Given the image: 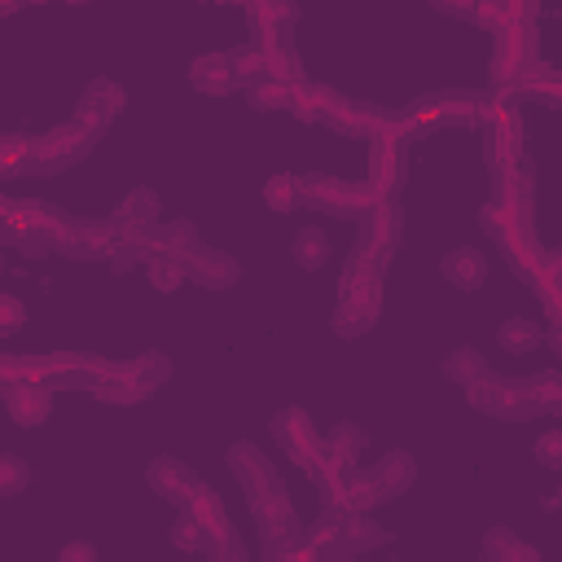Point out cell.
<instances>
[{
	"label": "cell",
	"mask_w": 562,
	"mask_h": 562,
	"mask_svg": "<svg viewBox=\"0 0 562 562\" xmlns=\"http://www.w3.org/2000/svg\"><path fill=\"white\" fill-rule=\"evenodd\" d=\"M492 202L505 206L514 220L531 224V162H509V167H496L492 171Z\"/></svg>",
	"instance_id": "17"
},
{
	"label": "cell",
	"mask_w": 562,
	"mask_h": 562,
	"mask_svg": "<svg viewBox=\"0 0 562 562\" xmlns=\"http://www.w3.org/2000/svg\"><path fill=\"white\" fill-rule=\"evenodd\" d=\"M127 105V92L114 83V79H92L75 105V123L88 132V136H101Z\"/></svg>",
	"instance_id": "13"
},
{
	"label": "cell",
	"mask_w": 562,
	"mask_h": 562,
	"mask_svg": "<svg viewBox=\"0 0 562 562\" xmlns=\"http://www.w3.org/2000/svg\"><path fill=\"white\" fill-rule=\"evenodd\" d=\"M369 474L378 479L382 496H386V501H395L400 492H408V487H413L417 465H413V457H408V452H386V457H382V461H378Z\"/></svg>",
	"instance_id": "28"
},
{
	"label": "cell",
	"mask_w": 562,
	"mask_h": 562,
	"mask_svg": "<svg viewBox=\"0 0 562 562\" xmlns=\"http://www.w3.org/2000/svg\"><path fill=\"white\" fill-rule=\"evenodd\" d=\"M527 132H522V119H518V101H501L496 97V110L492 119L483 123V158L487 167H509V162H522V145Z\"/></svg>",
	"instance_id": "10"
},
{
	"label": "cell",
	"mask_w": 562,
	"mask_h": 562,
	"mask_svg": "<svg viewBox=\"0 0 562 562\" xmlns=\"http://www.w3.org/2000/svg\"><path fill=\"white\" fill-rule=\"evenodd\" d=\"M496 246H501V259H505L522 281L536 277V268H540V259H544V246L536 241V224H509V228L496 237Z\"/></svg>",
	"instance_id": "18"
},
{
	"label": "cell",
	"mask_w": 562,
	"mask_h": 562,
	"mask_svg": "<svg viewBox=\"0 0 562 562\" xmlns=\"http://www.w3.org/2000/svg\"><path fill=\"white\" fill-rule=\"evenodd\" d=\"M465 400H470V408H479V413H487V417H501V422H527V417H540V404H536L527 378H501V373H487L483 382L465 386Z\"/></svg>",
	"instance_id": "5"
},
{
	"label": "cell",
	"mask_w": 562,
	"mask_h": 562,
	"mask_svg": "<svg viewBox=\"0 0 562 562\" xmlns=\"http://www.w3.org/2000/svg\"><path fill=\"white\" fill-rule=\"evenodd\" d=\"M0 312H4V321H0V334H4V338H9V334H18V329H22V316H26L22 299H18V294H0Z\"/></svg>",
	"instance_id": "46"
},
{
	"label": "cell",
	"mask_w": 562,
	"mask_h": 562,
	"mask_svg": "<svg viewBox=\"0 0 562 562\" xmlns=\"http://www.w3.org/2000/svg\"><path fill=\"white\" fill-rule=\"evenodd\" d=\"M325 255H329V241H325L321 228H303V233L294 237V263H299V268L316 272V268L325 263Z\"/></svg>",
	"instance_id": "38"
},
{
	"label": "cell",
	"mask_w": 562,
	"mask_h": 562,
	"mask_svg": "<svg viewBox=\"0 0 562 562\" xmlns=\"http://www.w3.org/2000/svg\"><path fill=\"white\" fill-rule=\"evenodd\" d=\"M492 110H496L492 88H439V92H426V97L408 101L404 127L417 140L435 127H483L492 119Z\"/></svg>",
	"instance_id": "1"
},
{
	"label": "cell",
	"mask_w": 562,
	"mask_h": 562,
	"mask_svg": "<svg viewBox=\"0 0 562 562\" xmlns=\"http://www.w3.org/2000/svg\"><path fill=\"white\" fill-rule=\"evenodd\" d=\"M145 479H149V487H154L162 501H176V505H184L189 492L202 483V479H198L184 461H176V457H154L149 470H145Z\"/></svg>",
	"instance_id": "22"
},
{
	"label": "cell",
	"mask_w": 562,
	"mask_h": 562,
	"mask_svg": "<svg viewBox=\"0 0 562 562\" xmlns=\"http://www.w3.org/2000/svg\"><path fill=\"white\" fill-rule=\"evenodd\" d=\"M66 4H88V0H66Z\"/></svg>",
	"instance_id": "52"
},
{
	"label": "cell",
	"mask_w": 562,
	"mask_h": 562,
	"mask_svg": "<svg viewBox=\"0 0 562 562\" xmlns=\"http://www.w3.org/2000/svg\"><path fill=\"white\" fill-rule=\"evenodd\" d=\"M483 558L487 562H536L540 553L527 540H518L509 527H492L487 540H483Z\"/></svg>",
	"instance_id": "32"
},
{
	"label": "cell",
	"mask_w": 562,
	"mask_h": 562,
	"mask_svg": "<svg viewBox=\"0 0 562 562\" xmlns=\"http://www.w3.org/2000/svg\"><path fill=\"white\" fill-rule=\"evenodd\" d=\"M228 470H233V479L241 483L246 501H259V496L285 487L281 474H277V465H272L255 443H233V448H228Z\"/></svg>",
	"instance_id": "14"
},
{
	"label": "cell",
	"mask_w": 562,
	"mask_h": 562,
	"mask_svg": "<svg viewBox=\"0 0 562 562\" xmlns=\"http://www.w3.org/2000/svg\"><path fill=\"white\" fill-rule=\"evenodd\" d=\"M171 544H176V549H184V553H206L211 536H206V527H202L189 509H180V522L171 527Z\"/></svg>",
	"instance_id": "39"
},
{
	"label": "cell",
	"mask_w": 562,
	"mask_h": 562,
	"mask_svg": "<svg viewBox=\"0 0 562 562\" xmlns=\"http://www.w3.org/2000/svg\"><path fill=\"white\" fill-rule=\"evenodd\" d=\"M470 22H474V26H483V31H492V35H496L501 26H509V22H505V9H501V0H479Z\"/></svg>",
	"instance_id": "44"
},
{
	"label": "cell",
	"mask_w": 562,
	"mask_h": 562,
	"mask_svg": "<svg viewBox=\"0 0 562 562\" xmlns=\"http://www.w3.org/2000/svg\"><path fill=\"white\" fill-rule=\"evenodd\" d=\"M26 479H31L26 461H22V457H13V452H4V457H0V496L22 492V487H26Z\"/></svg>",
	"instance_id": "43"
},
{
	"label": "cell",
	"mask_w": 562,
	"mask_h": 562,
	"mask_svg": "<svg viewBox=\"0 0 562 562\" xmlns=\"http://www.w3.org/2000/svg\"><path fill=\"white\" fill-rule=\"evenodd\" d=\"M272 435H277L281 452H285L290 461H299L303 470H312V465L325 457V439L316 435V422H312L307 408H299V404H290V408H281V413L272 417Z\"/></svg>",
	"instance_id": "11"
},
{
	"label": "cell",
	"mask_w": 562,
	"mask_h": 562,
	"mask_svg": "<svg viewBox=\"0 0 562 562\" xmlns=\"http://www.w3.org/2000/svg\"><path fill=\"white\" fill-rule=\"evenodd\" d=\"M70 558L92 562V558H97V549H92V544H66V549H61V562H70Z\"/></svg>",
	"instance_id": "48"
},
{
	"label": "cell",
	"mask_w": 562,
	"mask_h": 562,
	"mask_svg": "<svg viewBox=\"0 0 562 562\" xmlns=\"http://www.w3.org/2000/svg\"><path fill=\"white\" fill-rule=\"evenodd\" d=\"M312 97H316V110H321V123L325 127H334L338 136H373V132H382V123H386V110L382 105H369V101H351V97H342L338 88H329V83H312Z\"/></svg>",
	"instance_id": "7"
},
{
	"label": "cell",
	"mask_w": 562,
	"mask_h": 562,
	"mask_svg": "<svg viewBox=\"0 0 562 562\" xmlns=\"http://www.w3.org/2000/svg\"><path fill=\"white\" fill-rule=\"evenodd\" d=\"M246 101H250L255 110H290L294 83H285V79H277V75H263V79L246 83Z\"/></svg>",
	"instance_id": "34"
},
{
	"label": "cell",
	"mask_w": 562,
	"mask_h": 562,
	"mask_svg": "<svg viewBox=\"0 0 562 562\" xmlns=\"http://www.w3.org/2000/svg\"><path fill=\"white\" fill-rule=\"evenodd\" d=\"M184 268H189V281H198V285H206V290H228V285L241 277L237 259L224 255V250H211V246H198V250L184 259Z\"/></svg>",
	"instance_id": "21"
},
{
	"label": "cell",
	"mask_w": 562,
	"mask_h": 562,
	"mask_svg": "<svg viewBox=\"0 0 562 562\" xmlns=\"http://www.w3.org/2000/svg\"><path fill=\"white\" fill-rule=\"evenodd\" d=\"M549 342H553V351L562 356V325H553V329H549Z\"/></svg>",
	"instance_id": "50"
},
{
	"label": "cell",
	"mask_w": 562,
	"mask_h": 562,
	"mask_svg": "<svg viewBox=\"0 0 562 562\" xmlns=\"http://www.w3.org/2000/svg\"><path fill=\"white\" fill-rule=\"evenodd\" d=\"M382 540H386V531H382L373 518H364V514H356V509H342V544H347L351 558L378 549Z\"/></svg>",
	"instance_id": "31"
},
{
	"label": "cell",
	"mask_w": 562,
	"mask_h": 562,
	"mask_svg": "<svg viewBox=\"0 0 562 562\" xmlns=\"http://www.w3.org/2000/svg\"><path fill=\"white\" fill-rule=\"evenodd\" d=\"M233 70H237V83L246 88V83H255V79H263V75H268V61H263V53L246 40V44H237V48H233Z\"/></svg>",
	"instance_id": "41"
},
{
	"label": "cell",
	"mask_w": 562,
	"mask_h": 562,
	"mask_svg": "<svg viewBox=\"0 0 562 562\" xmlns=\"http://www.w3.org/2000/svg\"><path fill=\"white\" fill-rule=\"evenodd\" d=\"M22 4H44V0H4V4H0V9H4V13H18V9H22Z\"/></svg>",
	"instance_id": "49"
},
{
	"label": "cell",
	"mask_w": 562,
	"mask_h": 562,
	"mask_svg": "<svg viewBox=\"0 0 562 562\" xmlns=\"http://www.w3.org/2000/svg\"><path fill=\"white\" fill-rule=\"evenodd\" d=\"M162 202H158V193L154 189H132L119 206H114V215H110V224H114V233H140V228H158L162 224Z\"/></svg>",
	"instance_id": "23"
},
{
	"label": "cell",
	"mask_w": 562,
	"mask_h": 562,
	"mask_svg": "<svg viewBox=\"0 0 562 562\" xmlns=\"http://www.w3.org/2000/svg\"><path fill=\"white\" fill-rule=\"evenodd\" d=\"M527 382H531V395H536L540 413H558L562 417V373L558 369H544V373H536Z\"/></svg>",
	"instance_id": "40"
},
{
	"label": "cell",
	"mask_w": 562,
	"mask_h": 562,
	"mask_svg": "<svg viewBox=\"0 0 562 562\" xmlns=\"http://www.w3.org/2000/svg\"><path fill=\"white\" fill-rule=\"evenodd\" d=\"M321 496H325V505H334V509H356V514H369L373 505L386 501L382 487H378V479H373L369 470H356V465L342 470L334 483H325Z\"/></svg>",
	"instance_id": "16"
},
{
	"label": "cell",
	"mask_w": 562,
	"mask_h": 562,
	"mask_svg": "<svg viewBox=\"0 0 562 562\" xmlns=\"http://www.w3.org/2000/svg\"><path fill=\"white\" fill-rule=\"evenodd\" d=\"M439 13H452V18H461V22H470L474 18V4L479 0H430Z\"/></svg>",
	"instance_id": "47"
},
{
	"label": "cell",
	"mask_w": 562,
	"mask_h": 562,
	"mask_svg": "<svg viewBox=\"0 0 562 562\" xmlns=\"http://www.w3.org/2000/svg\"><path fill=\"white\" fill-rule=\"evenodd\" d=\"M114 246H119V233L110 220H75L57 250L70 259H83V263H110Z\"/></svg>",
	"instance_id": "15"
},
{
	"label": "cell",
	"mask_w": 562,
	"mask_h": 562,
	"mask_svg": "<svg viewBox=\"0 0 562 562\" xmlns=\"http://www.w3.org/2000/svg\"><path fill=\"white\" fill-rule=\"evenodd\" d=\"M145 272H149V285L162 290V294H171L180 281H189V268H184L180 259H149Z\"/></svg>",
	"instance_id": "42"
},
{
	"label": "cell",
	"mask_w": 562,
	"mask_h": 562,
	"mask_svg": "<svg viewBox=\"0 0 562 562\" xmlns=\"http://www.w3.org/2000/svg\"><path fill=\"white\" fill-rule=\"evenodd\" d=\"M382 312V272L347 259L342 281H338V307H334V334L338 338H360L378 325Z\"/></svg>",
	"instance_id": "2"
},
{
	"label": "cell",
	"mask_w": 562,
	"mask_h": 562,
	"mask_svg": "<svg viewBox=\"0 0 562 562\" xmlns=\"http://www.w3.org/2000/svg\"><path fill=\"white\" fill-rule=\"evenodd\" d=\"M439 272H443V281H452L457 290H479L483 277H487V259H483L479 250H470V246H457V250L443 255Z\"/></svg>",
	"instance_id": "26"
},
{
	"label": "cell",
	"mask_w": 562,
	"mask_h": 562,
	"mask_svg": "<svg viewBox=\"0 0 562 562\" xmlns=\"http://www.w3.org/2000/svg\"><path fill=\"white\" fill-rule=\"evenodd\" d=\"M154 259V228H140V233H119V246L110 255V268L114 272H127L136 263H149Z\"/></svg>",
	"instance_id": "33"
},
{
	"label": "cell",
	"mask_w": 562,
	"mask_h": 562,
	"mask_svg": "<svg viewBox=\"0 0 562 562\" xmlns=\"http://www.w3.org/2000/svg\"><path fill=\"white\" fill-rule=\"evenodd\" d=\"M263 202L272 206V211H294L299 202H303V193H299V176H268V184H263Z\"/></svg>",
	"instance_id": "37"
},
{
	"label": "cell",
	"mask_w": 562,
	"mask_h": 562,
	"mask_svg": "<svg viewBox=\"0 0 562 562\" xmlns=\"http://www.w3.org/2000/svg\"><path fill=\"white\" fill-rule=\"evenodd\" d=\"M31 158H35V136H26V132L0 136V176H4V180L31 176Z\"/></svg>",
	"instance_id": "30"
},
{
	"label": "cell",
	"mask_w": 562,
	"mask_h": 562,
	"mask_svg": "<svg viewBox=\"0 0 562 562\" xmlns=\"http://www.w3.org/2000/svg\"><path fill=\"white\" fill-rule=\"evenodd\" d=\"M110 369H114L119 378H127V382L145 386L149 395H154V391L167 382V373H171L167 356H158V351H140V356H132V360H110Z\"/></svg>",
	"instance_id": "27"
},
{
	"label": "cell",
	"mask_w": 562,
	"mask_h": 562,
	"mask_svg": "<svg viewBox=\"0 0 562 562\" xmlns=\"http://www.w3.org/2000/svg\"><path fill=\"white\" fill-rule=\"evenodd\" d=\"M250 514L259 522V536H263V553L268 562H285V558H303L307 549V527L299 522L294 505H290V492L277 487L259 501H250Z\"/></svg>",
	"instance_id": "4"
},
{
	"label": "cell",
	"mask_w": 562,
	"mask_h": 562,
	"mask_svg": "<svg viewBox=\"0 0 562 562\" xmlns=\"http://www.w3.org/2000/svg\"><path fill=\"white\" fill-rule=\"evenodd\" d=\"M408 127H404V110H386L382 132L369 136V189L378 198H395L408 180Z\"/></svg>",
	"instance_id": "3"
},
{
	"label": "cell",
	"mask_w": 562,
	"mask_h": 562,
	"mask_svg": "<svg viewBox=\"0 0 562 562\" xmlns=\"http://www.w3.org/2000/svg\"><path fill=\"white\" fill-rule=\"evenodd\" d=\"M198 4H233V0H198Z\"/></svg>",
	"instance_id": "51"
},
{
	"label": "cell",
	"mask_w": 562,
	"mask_h": 562,
	"mask_svg": "<svg viewBox=\"0 0 562 562\" xmlns=\"http://www.w3.org/2000/svg\"><path fill=\"white\" fill-rule=\"evenodd\" d=\"M518 101H540V105L562 110V70L544 66V61H531L518 79Z\"/></svg>",
	"instance_id": "24"
},
{
	"label": "cell",
	"mask_w": 562,
	"mask_h": 562,
	"mask_svg": "<svg viewBox=\"0 0 562 562\" xmlns=\"http://www.w3.org/2000/svg\"><path fill=\"white\" fill-rule=\"evenodd\" d=\"M356 224H360V237H364V241H373V246H382V250L395 255L400 233H404V211H400L395 198H378Z\"/></svg>",
	"instance_id": "20"
},
{
	"label": "cell",
	"mask_w": 562,
	"mask_h": 562,
	"mask_svg": "<svg viewBox=\"0 0 562 562\" xmlns=\"http://www.w3.org/2000/svg\"><path fill=\"white\" fill-rule=\"evenodd\" d=\"M536 461L549 470H562V430H549L536 439Z\"/></svg>",
	"instance_id": "45"
},
{
	"label": "cell",
	"mask_w": 562,
	"mask_h": 562,
	"mask_svg": "<svg viewBox=\"0 0 562 562\" xmlns=\"http://www.w3.org/2000/svg\"><path fill=\"white\" fill-rule=\"evenodd\" d=\"M97 136H88L75 119L70 123H57L48 127L44 136H35V158H31V176H61L66 167L83 162L88 149H92Z\"/></svg>",
	"instance_id": "9"
},
{
	"label": "cell",
	"mask_w": 562,
	"mask_h": 562,
	"mask_svg": "<svg viewBox=\"0 0 562 562\" xmlns=\"http://www.w3.org/2000/svg\"><path fill=\"white\" fill-rule=\"evenodd\" d=\"M180 509H189V514L206 527V536H211L206 558H211V562H215V558H224V562H241V558H246L241 536L233 531V522H228V514H224V501H220V492H215L211 483H198Z\"/></svg>",
	"instance_id": "8"
},
{
	"label": "cell",
	"mask_w": 562,
	"mask_h": 562,
	"mask_svg": "<svg viewBox=\"0 0 562 562\" xmlns=\"http://www.w3.org/2000/svg\"><path fill=\"white\" fill-rule=\"evenodd\" d=\"M0 395L18 426H40L53 413V386L44 378H0Z\"/></svg>",
	"instance_id": "12"
},
{
	"label": "cell",
	"mask_w": 562,
	"mask_h": 562,
	"mask_svg": "<svg viewBox=\"0 0 562 562\" xmlns=\"http://www.w3.org/2000/svg\"><path fill=\"white\" fill-rule=\"evenodd\" d=\"M189 83L202 92V97H228L237 83V70H233V53H202L189 61Z\"/></svg>",
	"instance_id": "19"
},
{
	"label": "cell",
	"mask_w": 562,
	"mask_h": 562,
	"mask_svg": "<svg viewBox=\"0 0 562 562\" xmlns=\"http://www.w3.org/2000/svg\"><path fill=\"white\" fill-rule=\"evenodd\" d=\"M540 325L531 321V316H509L501 329H496V342L505 347V351H514V356H527V351H536L540 347Z\"/></svg>",
	"instance_id": "35"
},
{
	"label": "cell",
	"mask_w": 562,
	"mask_h": 562,
	"mask_svg": "<svg viewBox=\"0 0 562 562\" xmlns=\"http://www.w3.org/2000/svg\"><path fill=\"white\" fill-rule=\"evenodd\" d=\"M443 373L457 382V386H474V382H483L492 369H487V360L479 356V351H470V347H461V351H452L448 356V364H443Z\"/></svg>",
	"instance_id": "36"
},
{
	"label": "cell",
	"mask_w": 562,
	"mask_h": 562,
	"mask_svg": "<svg viewBox=\"0 0 562 562\" xmlns=\"http://www.w3.org/2000/svg\"><path fill=\"white\" fill-rule=\"evenodd\" d=\"M299 193H303L307 206L329 211V215H342V220H360L378 202V193L369 189V180H338V176H321V171L299 176Z\"/></svg>",
	"instance_id": "6"
},
{
	"label": "cell",
	"mask_w": 562,
	"mask_h": 562,
	"mask_svg": "<svg viewBox=\"0 0 562 562\" xmlns=\"http://www.w3.org/2000/svg\"><path fill=\"white\" fill-rule=\"evenodd\" d=\"M360 452H364V430H360V426H351V422H338V426L325 435V461H334V465L351 470Z\"/></svg>",
	"instance_id": "29"
},
{
	"label": "cell",
	"mask_w": 562,
	"mask_h": 562,
	"mask_svg": "<svg viewBox=\"0 0 562 562\" xmlns=\"http://www.w3.org/2000/svg\"><path fill=\"white\" fill-rule=\"evenodd\" d=\"M198 246H202V237H198V228L189 220H171V224L154 228V259H180L184 263Z\"/></svg>",
	"instance_id": "25"
}]
</instances>
